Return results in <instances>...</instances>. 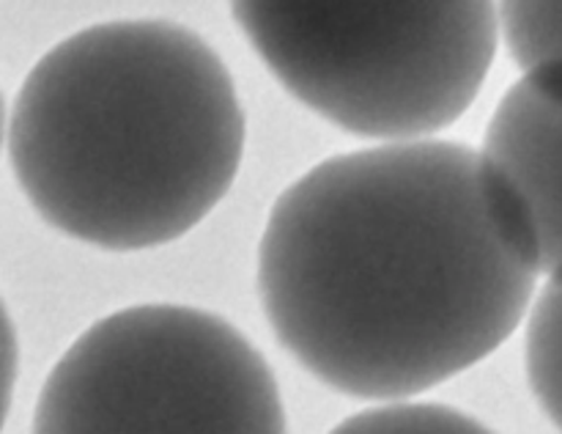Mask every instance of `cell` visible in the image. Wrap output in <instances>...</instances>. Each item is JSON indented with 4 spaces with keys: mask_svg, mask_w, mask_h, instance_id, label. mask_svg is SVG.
<instances>
[{
    "mask_svg": "<svg viewBox=\"0 0 562 434\" xmlns=\"http://www.w3.org/2000/svg\"><path fill=\"white\" fill-rule=\"evenodd\" d=\"M560 82L554 64L510 86L477 152L494 209L549 278L560 267Z\"/></svg>",
    "mask_w": 562,
    "mask_h": 434,
    "instance_id": "5",
    "label": "cell"
},
{
    "mask_svg": "<svg viewBox=\"0 0 562 434\" xmlns=\"http://www.w3.org/2000/svg\"><path fill=\"white\" fill-rule=\"evenodd\" d=\"M329 434H494L467 412L448 404H384L357 412Z\"/></svg>",
    "mask_w": 562,
    "mask_h": 434,
    "instance_id": "7",
    "label": "cell"
},
{
    "mask_svg": "<svg viewBox=\"0 0 562 434\" xmlns=\"http://www.w3.org/2000/svg\"><path fill=\"white\" fill-rule=\"evenodd\" d=\"M234 77L190 27L115 20L55 44L9 119L16 185L44 223L110 253L190 234L239 174Z\"/></svg>",
    "mask_w": 562,
    "mask_h": 434,
    "instance_id": "2",
    "label": "cell"
},
{
    "mask_svg": "<svg viewBox=\"0 0 562 434\" xmlns=\"http://www.w3.org/2000/svg\"><path fill=\"white\" fill-rule=\"evenodd\" d=\"M527 379L538 407L560 426V286L558 275L547 280L536 302H530L527 324Z\"/></svg>",
    "mask_w": 562,
    "mask_h": 434,
    "instance_id": "6",
    "label": "cell"
},
{
    "mask_svg": "<svg viewBox=\"0 0 562 434\" xmlns=\"http://www.w3.org/2000/svg\"><path fill=\"white\" fill-rule=\"evenodd\" d=\"M477 152L412 141L324 159L274 201L258 297L283 349L351 399L395 401L486 360L536 297Z\"/></svg>",
    "mask_w": 562,
    "mask_h": 434,
    "instance_id": "1",
    "label": "cell"
},
{
    "mask_svg": "<svg viewBox=\"0 0 562 434\" xmlns=\"http://www.w3.org/2000/svg\"><path fill=\"white\" fill-rule=\"evenodd\" d=\"M16 366H20V349H16V333L11 324L9 311L0 300V432L9 418L11 399H14L16 385Z\"/></svg>",
    "mask_w": 562,
    "mask_h": 434,
    "instance_id": "9",
    "label": "cell"
},
{
    "mask_svg": "<svg viewBox=\"0 0 562 434\" xmlns=\"http://www.w3.org/2000/svg\"><path fill=\"white\" fill-rule=\"evenodd\" d=\"M280 86L340 130L412 143L470 110L497 53V9L464 3H234Z\"/></svg>",
    "mask_w": 562,
    "mask_h": 434,
    "instance_id": "3",
    "label": "cell"
},
{
    "mask_svg": "<svg viewBox=\"0 0 562 434\" xmlns=\"http://www.w3.org/2000/svg\"><path fill=\"white\" fill-rule=\"evenodd\" d=\"M3 132H5V104H3V93H0V146H3Z\"/></svg>",
    "mask_w": 562,
    "mask_h": 434,
    "instance_id": "10",
    "label": "cell"
},
{
    "mask_svg": "<svg viewBox=\"0 0 562 434\" xmlns=\"http://www.w3.org/2000/svg\"><path fill=\"white\" fill-rule=\"evenodd\" d=\"M31 434H285L267 357L217 313L132 305L47 374Z\"/></svg>",
    "mask_w": 562,
    "mask_h": 434,
    "instance_id": "4",
    "label": "cell"
},
{
    "mask_svg": "<svg viewBox=\"0 0 562 434\" xmlns=\"http://www.w3.org/2000/svg\"><path fill=\"white\" fill-rule=\"evenodd\" d=\"M560 3H503L497 25H503L510 58L525 75L560 64Z\"/></svg>",
    "mask_w": 562,
    "mask_h": 434,
    "instance_id": "8",
    "label": "cell"
}]
</instances>
